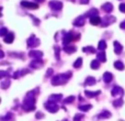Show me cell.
<instances>
[{"instance_id": "6da1fadb", "label": "cell", "mask_w": 125, "mask_h": 121, "mask_svg": "<svg viewBox=\"0 0 125 121\" xmlns=\"http://www.w3.org/2000/svg\"><path fill=\"white\" fill-rule=\"evenodd\" d=\"M34 102H35V98L33 97V93H30L28 96L25 97L23 104V109L25 111H31L34 109Z\"/></svg>"}, {"instance_id": "7a4b0ae2", "label": "cell", "mask_w": 125, "mask_h": 121, "mask_svg": "<svg viewBox=\"0 0 125 121\" xmlns=\"http://www.w3.org/2000/svg\"><path fill=\"white\" fill-rule=\"evenodd\" d=\"M69 76H71V73H68L66 76H65V75H58V76H56V77H54V78H53V80H52L53 85L62 84V83H65L67 79H68Z\"/></svg>"}, {"instance_id": "3957f363", "label": "cell", "mask_w": 125, "mask_h": 121, "mask_svg": "<svg viewBox=\"0 0 125 121\" xmlns=\"http://www.w3.org/2000/svg\"><path fill=\"white\" fill-rule=\"evenodd\" d=\"M45 108L47 109L50 112H56V111L58 110V106H57L54 101H51V100L45 104Z\"/></svg>"}, {"instance_id": "277c9868", "label": "cell", "mask_w": 125, "mask_h": 121, "mask_svg": "<svg viewBox=\"0 0 125 121\" xmlns=\"http://www.w3.org/2000/svg\"><path fill=\"white\" fill-rule=\"evenodd\" d=\"M22 6L26 7V8H31V9H36L39 7L36 3H32V2H28V1H22Z\"/></svg>"}, {"instance_id": "5b68a950", "label": "cell", "mask_w": 125, "mask_h": 121, "mask_svg": "<svg viewBox=\"0 0 125 121\" xmlns=\"http://www.w3.org/2000/svg\"><path fill=\"white\" fill-rule=\"evenodd\" d=\"M123 94V89L120 88V87H114L112 89V95L113 96H117V95H122Z\"/></svg>"}, {"instance_id": "8992f818", "label": "cell", "mask_w": 125, "mask_h": 121, "mask_svg": "<svg viewBox=\"0 0 125 121\" xmlns=\"http://www.w3.org/2000/svg\"><path fill=\"white\" fill-rule=\"evenodd\" d=\"M51 7L58 10V9L62 8V2H59V1H52V2H51Z\"/></svg>"}, {"instance_id": "52a82bcc", "label": "cell", "mask_w": 125, "mask_h": 121, "mask_svg": "<svg viewBox=\"0 0 125 121\" xmlns=\"http://www.w3.org/2000/svg\"><path fill=\"white\" fill-rule=\"evenodd\" d=\"M103 79L105 83H110L111 80H112V75H111L110 73H105L103 76Z\"/></svg>"}, {"instance_id": "ba28073f", "label": "cell", "mask_w": 125, "mask_h": 121, "mask_svg": "<svg viewBox=\"0 0 125 121\" xmlns=\"http://www.w3.org/2000/svg\"><path fill=\"white\" fill-rule=\"evenodd\" d=\"M84 94H86V96H87V97L91 98V97H94V96L99 95V94H100V91H94V93H92V91H88V90H87Z\"/></svg>"}, {"instance_id": "9c48e42d", "label": "cell", "mask_w": 125, "mask_h": 121, "mask_svg": "<svg viewBox=\"0 0 125 121\" xmlns=\"http://www.w3.org/2000/svg\"><path fill=\"white\" fill-rule=\"evenodd\" d=\"M110 117H111V113L109 111H103L102 113L99 115V118H101V119H103V118H110Z\"/></svg>"}, {"instance_id": "30bf717a", "label": "cell", "mask_w": 125, "mask_h": 121, "mask_svg": "<svg viewBox=\"0 0 125 121\" xmlns=\"http://www.w3.org/2000/svg\"><path fill=\"white\" fill-rule=\"evenodd\" d=\"M95 84V79L93 77H88L86 80V85H94Z\"/></svg>"}, {"instance_id": "8fae6325", "label": "cell", "mask_w": 125, "mask_h": 121, "mask_svg": "<svg viewBox=\"0 0 125 121\" xmlns=\"http://www.w3.org/2000/svg\"><path fill=\"white\" fill-rule=\"evenodd\" d=\"M62 98V95H53L51 96V101H58V100H61Z\"/></svg>"}, {"instance_id": "7c38bea8", "label": "cell", "mask_w": 125, "mask_h": 121, "mask_svg": "<svg viewBox=\"0 0 125 121\" xmlns=\"http://www.w3.org/2000/svg\"><path fill=\"white\" fill-rule=\"evenodd\" d=\"M90 21H91V23L95 25V24H99L100 23V18L99 17H92Z\"/></svg>"}, {"instance_id": "4fadbf2b", "label": "cell", "mask_w": 125, "mask_h": 121, "mask_svg": "<svg viewBox=\"0 0 125 121\" xmlns=\"http://www.w3.org/2000/svg\"><path fill=\"white\" fill-rule=\"evenodd\" d=\"M79 109L82 111H88L89 109H91V105H83V106H79Z\"/></svg>"}, {"instance_id": "5bb4252c", "label": "cell", "mask_w": 125, "mask_h": 121, "mask_svg": "<svg viewBox=\"0 0 125 121\" xmlns=\"http://www.w3.org/2000/svg\"><path fill=\"white\" fill-rule=\"evenodd\" d=\"M122 104H123V100H122V99H117V100H115V101L113 102V106H114V107H120Z\"/></svg>"}, {"instance_id": "9a60e30c", "label": "cell", "mask_w": 125, "mask_h": 121, "mask_svg": "<svg viewBox=\"0 0 125 121\" xmlns=\"http://www.w3.org/2000/svg\"><path fill=\"white\" fill-rule=\"evenodd\" d=\"M103 9L105 11H108V12H110V11L112 10V4H111V3H106L105 6H103Z\"/></svg>"}, {"instance_id": "2e32d148", "label": "cell", "mask_w": 125, "mask_h": 121, "mask_svg": "<svg viewBox=\"0 0 125 121\" xmlns=\"http://www.w3.org/2000/svg\"><path fill=\"white\" fill-rule=\"evenodd\" d=\"M12 39H13V34H9L8 36H6L4 41H6L7 43H11V42H12Z\"/></svg>"}, {"instance_id": "e0dca14e", "label": "cell", "mask_w": 125, "mask_h": 121, "mask_svg": "<svg viewBox=\"0 0 125 121\" xmlns=\"http://www.w3.org/2000/svg\"><path fill=\"white\" fill-rule=\"evenodd\" d=\"M91 67H92L93 69L99 68V62H98V60H93V62L91 63Z\"/></svg>"}, {"instance_id": "ac0fdd59", "label": "cell", "mask_w": 125, "mask_h": 121, "mask_svg": "<svg viewBox=\"0 0 125 121\" xmlns=\"http://www.w3.org/2000/svg\"><path fill=\"white\" fill-rule=\"evenodd\" d=\"M114 66L116 67L117 69H123V68H124L123 64H122L121 62H116V63H114Z\"/></svg>"}, {"instance_id": "d6986e66", "label": "cell", "mask_w": 125, "mask_h": 121, "mask_svg": "<svg viewBox=\"0 0 125 121\" xmlns=\"http://www.w3.org/2000/svg\"><path fill=\"white\" fill-rule=\"evenodd\" d=\"M114 45H115V52H116V53H120V52H121V48H121V45H120L117 42H115Z\"/></svg>"}, {"instance_id": "ffe728a7", "label": "cell", "mask_w": 125, "mask_h": 121, "mask_svg": "<svg viewBox=\"0 0 125 121\" xmlns=\"http://www.w3.org/2000/svg\"><path fill=\"white\" fill-rule=\"evenodd\" d=\"M105 46H106L105 42H103V41L100 42V44H99V48H100V50H104V48H105Z\"/></svg>"}, {"instance_id": "44dd1931", "label": "cell", "mask_w": 125, "mask_h": 121, "mask_svg": "<svg viewBox=\"0 0 125 121\" xmlns=\"http://www.w3.org/2000/svg\"><path fill=\"white\" fill-rule=\"evenodd\" d=\"M73 99H75V97H73V96H70V97H68L67 99H65V102H66V104L73 102Z\"/></svg>"}, {"instance_id": "7402d4cb", "label": "cell", "mask_w": 125, "mask_h": 121, "mask_svg": "<svg viewBox=\"0 0 125 121\" xmlns=\"http://www.w3.org/2000/svg\"><path fill=\"white\" fill-rule=\"evenodd\" d=\"M81 63H82V60H81V59L77 60V62L75 63V67H80V65H81Z\"/></svg>"}, {"instance_id": "603a6c76", "label": "cell", "mask_w": 125, "mask_h": 121, "mask_svg": "<svg viewBox=\"0 0 125 121\" xmlns=\"http://www.w3.org/2000/svg\"><path fill=\"white\" fill-rule=\"evenodd\" d=\"M99 60H105V55H104V53H100L99 54Z\"/></svg>"}, {"instance_id": "cb8c5ba5", "label": "cell", "mask_w": 125, "mask_h": 121, "mask_svg": "<svg viewBox=\"0 0 125 121\" xmlns=\"http://www.w3.org/2000/svg\"><path fill=\"white\" fill-rule=\"evenodd\" d=\"M9 85H10V82L8 80V82H3V83H2L1 86H2V88H7V87L9 86Z\"/></svg>"}, {"instance_id": "d4e9b609", "label": "cell", "mask_w": 125, "mask_h": 121, "mask_svg": "<svg viewBox=\"0 0 125 121\" xmlns=\"http://www.w3.org/2000/svg\"><path fill=\"white\" fill-rule=\"evenodd\" d=\"M81 118H82V115H77V116L75 117V119H73V120H75V121H78V120L81 119Z\"/></svg>"}, {"instance_id": "484cf974", "label": "cell", "mask_w": 125, "mask_h": 121, "mask_svg": "<svg viewBox=\"0 0 125 121\" xmlns=\"http://www.w3.org/2000/svg\"><path fill=\"white\" fill-rule=\"evenodd\" d=\"M120 10L123 11V12H125V3H122L121 6H120Z\"/></svg>"}, {"instance_id": "4316f807", "label": "cell", "mask_w": 125, "mask_h": 121, "mask_svg": "<svg viewBox=\"0 0 125 121\" xmlns=\"http://www.w3.org/2000/svg\"><path fill=\"white\" fill-rule=\"evenodd\" d=\"M36 118L37 119H41V118H43V115H42L41 112H37L36 113Z\"/></svg>"}, {"instance_id": "83f0119b", "label": "cell", "mask_w": 125, "mask_h": 121, "mask_svg": "<svg viewBox=\"0 0 125 121\" xmlns=\"http://www.w3.org/2000/svg\"><path fill=\"white\" fill-rule=\"evenodd\" d=\"M6 32H7V30L3 28V29L1 30V35H4V34H6Z\"/></svg>"}, {"instance_id": "f1b7e54d", "label": "cell", "mask_w": 125, "mask_h": 121, "mask_svg": "<svg viewBox=\"0 0 125 121\" xmlns=\"http://www.w3.org/2000/svg\"><path fill=\"white\" fill-rule=\"evenodd\" d=\"M121 28L125 29V21H124V23H122V24H121Z\"/></svg>"}, {"instance_id": "f546056e", "label": "cell", "mask_w": 125, "mask_h": 121, "mask_svg": "<svg viewBox=\"0 0 125 121\" xmlns=\"http://www.w3.org/2000/svg\"><path fill=\"white\" fill-rule=\"evenodd\" d=\"M80 1H81V2H82V3H84V2H88V1H89V0H80Z\"/></svg>"}, {"instance_id": "4dcf8cb0", "label": "cell", "mask_w": 125, "mask_h": 121, "mask_svg": "<svg viewBox=\"0 0 125 121\" xmlns=\"http://www.w3.org/2000/svg\"><path fill=\"white\" fill-rule=\"evenodd\" d=\"M65 121H67V120H65Z\"/></svg>"}]
</instances>
